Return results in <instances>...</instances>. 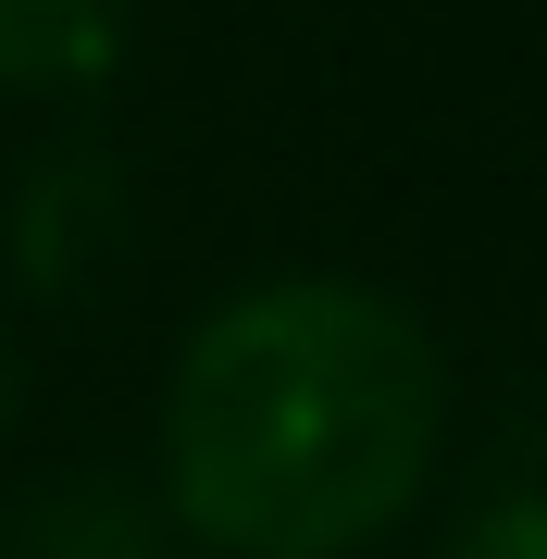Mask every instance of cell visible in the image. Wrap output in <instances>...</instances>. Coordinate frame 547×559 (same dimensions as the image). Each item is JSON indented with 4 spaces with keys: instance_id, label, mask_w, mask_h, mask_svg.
Segmentation results:
<instances>
[{
    "instance_id": "obj_1",
    "label": "cell",
    "mask_w": 547,
    "mask_h": 559,
    "mask_svg": "<svg viewBox=\"0 0 547 559\" xmlns=\"http://www.w3.org/2000/svg\"><path fill=\"white\" fill-rule=\"evenodd\" d=\"M448 460V348L399 286L262 274L163 373V510L212 559H373Z\"/></svg>"
},
{
    "instance_id": "obj_2",
    "label": "cell",
    "mask_w": 547,
    "mask_h": 559,
    "mask_svg": "<svg viewBox=\"0 0 547 559\" xmlns=\"http://www.w3.org/2000/svg\"><path fill=\"white\" fill-rule=\"evenodd\" d=\"M175 510L163 485H112V473H62L0 522V559H175Z\"/></svg>"
},
{
    "instance_id": "obj_3",
    "label": "cell",
    "mask_w": 547,
    "mask_h": 559,
    "mask_svg": "<svg viewBox=\"0 0 547 559\" xmlns=\"http://www.w3.org/2000/svg\"><path fill=\"white\" fill-rule=\"evenodd\" d=\"M138 38V0H0V87L13 100H87Z\"/></svg>"
},
{
    "instance_id": "obj_4",
    "label": "cell",
    "mask_w": 547,
    "mask_h": 559,
    "mask_svg": "<svg viewBox=\"0 0 547 559\" xmlns=\"http://www.w3.org/2000/svg\"><path fill=\"white\" fill-rule=\"evenodd\" d=\"M436 559H547V485H498V498H473L448 522Z\"/></svg>"
},
{
    "instance_id": "obj_5",
    "label": "cell",
    "mask_w": 547,
    "mask_h": 559,
    "mask_svg": "<svg viewBox=\"0 0 547 559\" xmlns=\"http://www.w3.org/2000/svg\"><path fill=\"white\" fill-rule=\"evenodd\" d=\"M13 411H25V360H13V323H0V436H13Z\"/></svg>"
}]
</instances>
